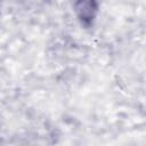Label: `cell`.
Returning <instances> with one entry per match:
<instances>
[{"mask_svg":"<svg viewBox=\"0 0 146 146\" xmlns=\"http://www.w3.org/2000/svg\"><path fill=\"white\" fill-rule=\"evenodd\" d=\"M95 1L94 0H82V1H79V3H81V7L83 8H90L92 7V3ZM78 11L80 13V17H82V19H84L86 16H88L89 18L90 17H94V14L92 11L94 10H89V9H78Z\"/></svg>","mask_w":146,"mask_h":146,"instance_id":"cell-1","label":"cell"}]
</instances>
